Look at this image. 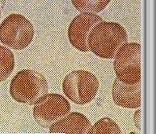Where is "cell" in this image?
<instances>
[{
    "instance_id": "6da1fadb",
    "label": "cell",
    "mask_w": 156,
    "mask_h": 134,
    "mask_svg": "<svg viewBox=\"0 0 156 134\" xmlns=\"http://www.w3.org/2000/svg\"><path fill=\"white\" fill-rule=\"evenodd\" d=\"M128 41L124 27L114 22L103 21L97 25L88 36L90 51L102 59H113L118 50Z\"/></svg>"
},
{
    "instance_id": "7a4b0ae2",
    "label": "cell",
    "mask_w": 156,
    "mask_h": 134,
    "mask_svg": "<svg viewBox=\"0 0 156 134\" xmlns=\"http://www.w3.org/2000/svg\"><path fill=\"white\" fill-rule=\"evenodd\" d=\"M48 93V85L45 77L30 69L19 71L10 85V94L13 99L29 106L36 105Z\"/></svg>"
},
{
    "instance_id": "3957f363",
    "label": "cell",
    "mask_w": 156,
    "mask_h": 134,
    "mask_svg": "<svg viewBox=\"0 0 156 134\" xmlns=\"http://www.w3.org/2000/svg\"><path fill=\"white\" fill-rule=\"evenodd\" d=\"M99 81L92 73L75 70L68 74L62 83L63 92L76 104L82 106L91 102L99 89Z\"/></svg>"
},
{
    "instance_id": "277c9868",
    "label": "cell",
    "mask_w": 156,
    "mask_h": 134,
    "mask_svg": "<svg viewBox=\"0 0 156 134\" xmlns=\"http://www.w3.org/2000/svg\"><path fill=\"white\" fill-rule=\"evenodd\" d=\"M34 34L32 23L20 14H10L0 26L1 43L14 50L26 49L32 41Z\"/></svg>"
},
{
    "instance_id": "5b68a950",
    "label": "cell",
    "mask_w": 156,
    "mask_h": 134,
    "mask_svg": "<svg viewBox=\"0 0 156 134\" xmlns=\"http://www.w3.org/2000/svg\"><path fill=\"white\" fill-rule=\"evenodd\" d=\"M113 67L117 79L133 84L141 79V46L127 43L122 46L115 57Z\"/></svg>"
},
{
    "instance_id": "8992f818",
    "label": "cell",
    "mask_w": 156,
    "mask_h": 134,
    "mask_svg": "<svg viewBox=\"0 0 156 134\" xmlns=\"http://www.w3.org/2000/svg\"><path fill=\"white\" fill-rule=\"evenodd\" d=\"M71 106L64 96L58 94H47L35 105L33 116L40 126L50 128L70 112Z\"/></svg>"
},
{
    "instance_id": "52a82bcc",
    "label": "cell",
    "mask_w": 156,
    "mask_h": 134,
    "mask_svg": "<svg viewBox=\"0 0 156 134\" xmlns=\"http://www.w3.org/2000/svg\"><path fill=\"white\" fill-rule=\"evenodd\" d=\"M103 19L96 14L83 13L76 16L71 22L67 31L70 43L82 52L90 51L88 36L93 28Z\"/></svg>"
},
{
    "instance_id": "ba28073f",
    "label": "cell",
    "mask_w": 156,
    "mask_h": 134,
    "mask_svg": "<svg viewBox=\"0 0 156 134\" xmlns=\"http://www.w3.org/2000/svg\"><path fill=\"white\" fill-rule=\"evenodd\" d=\"M112 97L117 106L135 109L141 106V83L126 84L116 78L112 87Z\"/></svg>"
},
{
    "instance_id": "9c48e42d",
    "label": "cell",
    "mask_w": 156,
    "mask_h": 134,
    "mask_svg": "<svg viewBox=\"0 0 156 134\" xmlns=\"http://www.w3.org/2000/svg\"><path fill=\"white\" fill-rule=\"evenodd\" d=\"M92 125L89 119L79 112H72L50 128V133L90 134Z\"/></svg>"
},
{
    "instance_id": "30bf717a",
    "label": "cell",
    "mask_w": 156,
    "mask_h": 134,
    "mask_svg": "<svg viewBox=\"0 0 156 134\" xmlns=\"http://www.w3.org/2000/svg\"><path fill=\"white\" fill-rule=\"evenodd\" d=\"M0 81L2 82L11 76L15 66L13 52L2 46H0Z\"/></svg>"
},
{
    "instance_id": "8fae6325",
    "label": "cell",
    "mask_w": 156,
    "mask_h": 134,
    "mask_svg": "<svg viewBox=\"0 0 156 134\" xmlns=\"http://www.w3.org/2000/svg\"><path fill=\"white\" fill-rule=\"evenodd\" d=\"M110 2V1L106 0H92V1H79L73 0L72 3L73 6L81 13H98L103 11L105 7Z\"/></svg>"
},
{
    "instance_id": "7c38bea8",
    "label": "cell",
    "mask_w": 156,
    "mask_h": 134,
    "mask_svg": "<svg viewBox=\"0 0 156 134\" xmlns=\"http://www.w3.org/2000/svg\"><path fill=\"white\" fill-rule=\"evenodd\" d=\"M122 134V131L116 122L109 117H103L91 128L90 134Z\"/></svg>"
},
{
    "instance_id": "4fadbf2b",
    "label": "cell",
    "mask_w": 156,
    "mask_h": 134,
    "mask_svg": "<svg viewBox=\"0 0 156 134\" xmlns=\"http://www.w3.org/2000/svg\"><path fill=\"white\" fill-rule=\"evenodd\" d=\"M141 110H138L134 114L133 121L135 126L140 131L141 130Z\"/></svg>"
}]
</instances>
